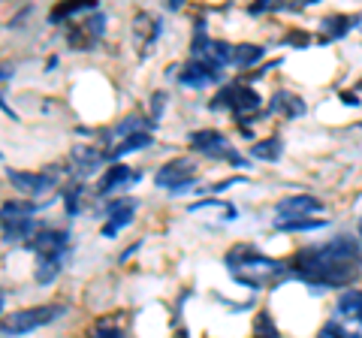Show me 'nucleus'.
Segmentation results:
<instances>
[{"mask_svg":"<svg viewBox=\"0 0 362 338\" xmlns=\"http://www.w3.org/2000/svg\"><path fill=\"white\" fill-rule=\"evenodd\" d=\"M359 18H354V16H326L323 18V33H320V42H332V40H341V37H347L350 30H354V25H356Z\"/></svg>","mask_w":362,"mask_h":338,"instance_id":"obj_17","label":"nucleus"},{"mask_svg":"<svg viewBox=\"0 0 362 338\" xmlns=\"http://www.w3.org/2000/svg\"><path fill=\"white\" fill-rule=\"evenodd\" d=\"M317 338H362V335H359V332H350V330H344V326L338 323V320H329V323H326L320 332H317Z\"/></svg>","mask_w":362,"mask_h":338,"instance_id":"obj_27","label":"nucleus"},{"mask_svg":"<svg viewBox=\"0 0 362 338\" xmlns=\"http://www.w3.org/2000/svg\"><path fill=\"white\" fill-rule=\"evenodd\" d=\"M139 178H142V173H136V169L124 166V163H115V166H109V173H106L103 178H100L97 190H100V194H112V190H118V187L136 185Z\"/></svg>","mask_w":362,"mask_h":338,"instance_id":"obj_14","label":"nucleus"},{"mask_svg":"<svg viewBox=\"0 0 362 338\" xmlns=\"http://www.w3.org/2000/svg\"><path fill=\"white\" fill-rule=\"evenodd\" d=\"M281 148H284V142H281L278 136H269V139L254 142L251 157H257V161H266V163H275L281 157Z\"/></svg>","mask_w":362,"mask_h":338,"instance_id":"obj_23","label":"nucleus"},{"mask_svg":"<svg viewBox=\"0 0 362 338\" xmlns=\"http://www.w3.org/2000/svg\"><path fill=\"white\" fill-rule=\"evenodd\" d=\"M290 278H299L311 290H338L362 275V247L350 235H338L332 242L311 245L287 263Z\"/></svg>","mask_w":362,"mask_h":338,"instance_id":"obj_1","label":"nucleus"},{"mask_svg":"<svg viewBox=\"0 0 362 338\" xmlns=\"http://www.w3.org/2000/svg\"><path fill=\"white\" fill-rule=\"evenodd\" d=\"M272 112H278V115H284V118H299V115H305V100L290 91H275V97H272Z\"/></svg>","mask_w":362,"mask_h":338,"instance_id":"obj_20","label":"nucleus"},{"mask_svg":"<svg viewBox=\"0 0 362 338\" xmlns=\"http://www.w3.org/2000/svg\"><path fill=\"white\" fill-rule=\"evenodd\" d=\"M178 82L187 85V88H206L221 82V70L214 64H209L206 58H190L178 73Z\"/></svg>","mask_w":362,"mask_h":338,"instance_id":"obj_10","label":"nucleus"},{"mask_svg":"<svg viewBox=\"0 0 362 338\" xmlns=\"http://www.w3.org/2000/svg\"><path fill=\"white\" fill-rule=\"evenodd\" d=\"M85 194V187L82 185H73L70 190H64V206H66V215H78V199H82Z\"/></svg>","mask_w":362,"mask_h":338,"instance_id":"obj_28","label":"nucleus"},{"mask_svg":"<svg viewBox=\"0 0 362 338\" xmlns=\"http://www.w3.org/2000/svg\"><path fill=\"white\" fill-rule=\"evenodd\" d=\"M97 0H70V4H58V6H52V13H49V21L52 25H58V21H66L70 16H78V13H97Z\"/></svg>","mask_w":362,"mask_h":338,"instance_id":"obj_19","label":"nucleus"},{"mask_svg":"<svg viewBox=\"0 0 362 338\" xmlns=\"http://www.w3.org/2000/svg\"><path fill=\"white\" fill-rule=\"evenodd\" d=\"M64 314V305H33V308H21V311H13L9 317L0 320V330L6 335H28L40 326H49L54 323Z\"/></svg>","mask_w":362,"mask_h":338,"instance_id":"obj_3","label":"nucleus"},{"mask_svg":"<svg viewBox=\"0 0 362 338\" xmlns=\"http://www.w3.org/2000/svg\"><path fill=\"white\" fill-rule=\"evenodd\" d=\"M359 235H362V218H359Z\"/></svg>","mask_w":362,"mask_h":338,"instance_id":"obj_35","label":"nucleus"},{"mask_svg":"<svg viewBox=\"0 0 362 338\" xmlns=\"http://www.w3.org/2000/svg\"><path fill=\"white\" fill-rule=\"evenodd\" d=\"M160 30H163V21L157 18V16H151V13H136V18H133V40H136V49H139L142 58L148 54V49L157 42Z\"/></svg>","mask_w":362,"mask_h":338,"instance_id":"obj_11","label":"nucleus"},{"mask_svg":"<svg viewBox=\"0 0 362 338\" xmlns=\"http://www.w3.org/2000/svg\"><path fill=\"white\" fill-rule=\"evenodd\" d=\"M223 263H226V269H230L233 278L239 281V284L251 287V290H263L269 284H278V281L290 278L287 263L272 260V257L254 251V245H245V242L233 245L230 251H226Z\"/></svg>","mask_w":362,"mask_h":338,"instance_id":"obj_2","label":"nucleus"},{"mask_svg":"<svg viewBox=\"0 0 362 338\" xmlns=\"http://www.w3.org/2000/svg\"><path fill=\"white\" fill-rule=\"evenodd\" d=\"M103 30H106V16L97 9V13H90L85 21H76V25L66 28V46L76 52H88L100 42Z\"/></svg>","mask_w":362,"mask_h":338,"instance_id":"obj_7","label":"nucleus"},{"mask_svg":"<svg viewBox=\"0 0 362 338\" xmlns=\"http://www.w3.org/2000/svg\"><path fill=\"white\" fill-rule=\"evenodd\" d=\"M259 94L254 91L251 85H245V82H233V85H226L223 91L211 100V109H230L235 118L245 121V115H251V112L259 109Z\"/></svg>","mask_w":362,"mask_h":338,"instance_id":"obj_5","label":"nucleus"},{"mask_svg":"<svg viewBox=\"0 0 362 338\" xmlns=\"http://www.w3.org/2000/svg\"><path fill=\"white\" fill-rule=\"evenodd\" d=\"M341 103H344V106H359V97H356V94H347V91H344V94H341Z\"/></svg>","mask_w":362,"mask_h":338,"instance_id":"obj_33","label":"nucleus"},{"mask_svg":"<svg viewBox=\"0 0 362 338\" xmlns=\"http://www.w3.org/2000/svg\"><path fill=\"white\" fill-rule=\"evenodd\" d=\"M163 106H166V94H163V91H157V94L151 97V124L160 121V115H163Z\"/></svg>","mask_w":362,"mask_h":338,"instance_id":"obj_30","label":"nucleus"},{"mask_svg":"<svg viewBox=\"0 0 362 338\" xmlns=\"http://www.w3.org/2000/svg\"><path fill=\"white\" fill-rule=\"evenodd\" d=\"M317 211H323V202L317 197H308V194L287 197V199H281L275 206L278 218H305V215H317Z\"/></svg>","mask_w":362,"mask_h":338,"instance_id":"obj_13","label":"nucleus"},{"mask_svg":"<svg viewBox=\"0 0 362 338\" xmlns=\"http://www.w3.org/2000/svg\"><path fill=\"white\" fill-rule=\"evenodd\" d=\"M61 272H64V260H40L37 269H33V278H37V284H52Z\"/></svg>","mask_w":362,"mask_h":338,"instance_id":"obj_25","label":"nucleus"},{"mask_svg":"<svg viewBox=\"0 0 362 338\" xmlns=\"http://www.w3.org/2000/svg\"><path fill=\"white\" fill-rule=\"evenodd\" d=\"M9 182L16 190H21V197H42L45 190H52L58 185V173L49 169V173H25V169H9Z\"/></svg>","mask_w":362,"mask_h":338,"instance_id":"obj_9","label":"nucleus"},{"mask_svg":"<svg viewBox=\"0 0 362 338\" xmlns=\"http://www.w3.org/2000/svg\"><path fill=\"white\" fill-rule=\"evenodd\" d=\"M13 73H16V66H13V64H0V82H6V78L13 76Z\"/></svg>","mask_w":362,"mask_h":338,"instance_id":"obj_32","label":"nucleus"},{"mask_svg":"<svg viewBox=\"0 0 362 338\" xmlns=\"http://www.w3.org/2000/svg\"><path fill=\"white\" fill-rule=\"evenodd\" d=\"M133 215H136V199H115L109 206V218H106L100 233H103L106 239H115V235L133 221Z\"/></svg>","mask_w":362,"mask_h":338,"instance_id":"obj_12","label":"nucleus"},{"mask_svg":"<svg viewBox=\"0 0 362 338\" xmlns=\"http://www.w3.org/2000/svg\"><path fill=\"white\" fill-rule=\"evenodd\" d=\"M254 338H281L278 326L272 323V314L269 311H259L254 317Z\"/></svg>","mask_w":362,"mask_h":338,"instance_id":"obj_26","label":"nucleus"},{"mask_svg":"<svg viewBox=\"0 0 362 338\" xmlns=\"http://www.w3.org/2000/svg\"><path fill=\"white\" fill-rule=\"evenodd\" d=\"M0 233H4L6 245H21V242L28 245L40 230H37V221L18 218V221H0Z\"/></svg>","mask_w":362,"mask_h":338,"instance_id":"obj_15","label":"nucleus"},{"mask_svg":"<svg viewBox=\"0 0 362 338\" xmlns=\"http://www.w3.org/2000/svg\"><path fill=\"white\" fill-rule=\"evenodd\" d=\"M40 211V202L33 199H6L0 206V221H18V218H33Z\"/></svg>","mask_w":362,"mask_h":338,"instance_id":"obj_21","label":"nucleus"},{"mask_svg":"<svg viewBox=\"0 0 362 338\" xmlns=\"http://www.w3.org/2000/svg\"><path fill=\"white\" fill-rule=\"evenodd\" d=\"M73 163L78 173L88 175V173H94L97 166L106 163V151L94 148V145H78V148H73Z\"/></svg>","mask_w":362,"mask_h":338,"instance_id":"obj_18","label":"nucleus"},{"mask_svg":"<svg viewBox=\"0 0 362 338\" xmlns=\"http://www.w3.org/2000/svg\"><path fill=\"white\" fill-rule=\"evenodd\" d=\"M359 91H362V82H359Z\"/></svg>","mask_w":362,"mask_h":338,"instance_id":"obj_36","label":"nucleus"},{"mask_svg":"<svg viewBox=\"0 0 362 338\" xmlns=\"http://www.w3.org/2000/svg\"><path fill=\"white\" fill-rule=\"evenodd\" d=\"M194 182H197V166L190 157H173L154 175V185L169 190V194H181V190H187Z\"/></svg>","mask_w":362,"mask_h":338,"instance_id":"obj_6","label":"nucleus"},{"mask_svg":"<svg viewBox=\"0 0 362 338\" xmlns=\"http://www.w3.org/2000/svg\"><path fill=\"white\" fill-rule=\"evenodd\" d=\"M28 247H30L33 254H37V260H64V257H66V247H70V233L58 230V227L40 230V233L28 242Z\"/></svg>","mask_w":362,"mask_h":338,"instance_id":"obj_8","label":"nucleus"},{"mask_svg":"<svg viewBox=\"0 0 362 338\" xmlns=\"http://www.w3.org/2000/svg\"><path fill=\"white\" fill-rule=\"evenodd\" d=\"M190 148L197 154H206L211 161H226L233 166H245V157L233 148V142L221 130H194L190 133Z\"/></svg>","mask_w":362,"mask_h":338,"instance_id":"obj_4","label":"nucleus"},{"mask_svg":"<svg viewBox=\"0 0 362 338\" xmlns=\"http://www.w3.org/2000/svg\"><path fill=\"white\" fill-rule=\"evenodd\" d=\"M266 58L263 46H251V42H242V46H233V66L235 70H247Z\"/></svg>","mask_w":362,"mask_h":338,"instance_id":"obj_22","label":"nucleus"},{"mask_svg":"<svg viewBox=\"0 0 362 338\" xmlns=\"http://www.w3.org/2000/svg\"><path fill=\"white\" fill-rule=\"evenodd\" d=\"M326 227V221H311V218H278L275 221V230H284V233H305V230H320Z\"/></svg>","mask_w":362,"mask_h":338,"instance_id":"obj_24","label":"nucleus"},{"mask_svg":"<svg viewBox=\"0 0 362 338\" xmlns=\"http://www.w3.org/2000/svg\"><path fill=\"white\" fill-rule=\"evenodd\" d=\"M4 299H6V296H4V290H0V311H4Z\"/></svg>","mask_w":362,"mask_h":338,"instance_id":"obj_34","label":"nucleus"},{"mask_svg":"<svg viewBox=\"0 0 362 338\" xmlns=\"http://www.w3.org/2000/svg\"><path fill=\"white\" fill-rule=\"evenodd\" d=\"M335 311H338V317L362 326V290H344L341 296H338Z\"/></svg>","mask_w":362,"mask_h":338,"instance_id":"obj_16","label":"nucleus"},{"mask_svg":"<svg viewBox=\"0 0 362 338\" xmlns=\"http://www.w3.org/2000/svg\"><path fill=\"white\" fill-rule=\"evenodd\" d=\"M121 335L124 332H121V326L115 320H100L94 326V332H90V338H121Z\"/></svg>","mask_w":362,"mask_h":338,"instance_id":"obj_29","label":"nucleus"},{"mask_svg":"<svg viewBox=\"0 0 362 338\" xmlns=\"http://www.w3.org/2000/svg\"><path fill=\"white\" fill-rule=\"evenodd\" d=\"M287 46H308V42H311V37H308V33H305V30H293V33H287Z\"/></svg>","mask_w":362,"mask_h":338,"instance_id":"obj_31","label":"nucleus"}]
</instances>
